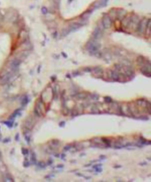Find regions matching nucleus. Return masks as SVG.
Instances as JSON below:
<instances>
[{
	"mask_svg": "<svg viewBox=\"0 0 151 182\" xmlns=\"http://www.w3.org/2000/svg\"><path fill=\"white\" fill-rule=\"evenodd\" d=\"M87 48H88L89 52H90L91 53L95 54V53H96L97 52H99V50H100V43L98 42V40L94 39V40H92V41H91L90 43H89V46L87 47Z\"/></svg>",
	"mask_w": 151,
	"mask_h": 182,
	"instance_id": "1",
	"label": "nucleus"
},
{
	"mask_svg": "<svg viewBox=\"0 0 151 182\" xmlns=\"http://www.w3.org/2000/svg\"><path fill=\"white\" fill-rule=\"evenodd\" d=\"M147 20L146 18L142 19L141 21H139L137 27H136V30H137V32L139 34H143L144 32L146 31V30H147V29H146V28H147Z\"/></svg>",
	"mask_w": 151,
	"mask_h": 182,
	"instance_id": "2",
	"label": "nucleus"
},
{
	"mask_svg": "<svg viewBox=\"0 0 151 182\" xmlns=\"http://www.w3.org/2000/svg\"><path fill=\"white\" fill-rule=\"evenodd\" d=\"M111 18L108 15H104L102 18V26L104 29H109L111 27Z\"/></svg>",
	"mask_w": 151,
	"mask_h": 182,
	"instance_id": "3",
	"label": "nucleus"
},
{
	"mask_svg": "<svg viewBox=\"0 0 151 182\" xmlns=\"http://www.w3.org/2000/svg\"><path fill=\"white\" fill-rule=\"evenodd\" d=\"M21 62H22V61H21L20 59H14V61H12V62H11V69H12L13 72L17 70L18 68L20 67Z\"/></svg>",
	"mask_w": 151,
	"mask_h": 182,
	"instance_id": "4",
	"label": "nucleus"
},
{
	"mask_svg": "<svg viewBox=\"0 0 151 182\" xmlns=\"http://www.w3.org/2000/svg\"><path fill=\"white\" fill-rule=\"evenodd\" d=\"M101 36H102V31H101V30H100V28H97L96 30H94V32H93V34H92V37H93L94 39H96V40H99L101 37Z\"/></svg>",
	"mask_w": 151,
	"mask_h": 182,
	"instance_id": "5",
	"label": "nucleus"
},
{
	"mask_svg": "<svg viewBox=\"0 0 151 182\" xmlns=\"http://www.w3.org/2000/svg\"><path fill=\"white\" fill-rule=\"evenodd\" d=\"M110 77H111V79H113V80H119V74H118L117 72H116V71H111L110 72Z\"/></svg>",
	"mask_w": 151,
	"mask_h": 182,
	"instance_id": "6",
	"label": "nucleus"
},
{
	"mask_svg": "<svg viewBox=\"0 0 151 182\" xmlns=\"http://www.w3.org/2000/svg\"><path fill=\"white\" fill-rule=\"evenodd\" d=\"M92 72H93V74L95 75V76H101V75L103 74V70H102V69H100V68H95V69H93Z\"/></svg>",
	"mask_w": 151,
	"mask_h": 182,
	"instance_id": "7",
	"label": "nucleus"
},
{
	"mask_svg": "<svg viewBox=\"0 0 151 182\" xmlns=\"http://www.w3.org/2000/svg\"><path fill=\"white\" fill-rule=\"evenodd\" d=\"M34 113H35V115L37 116H38V117H40V116H42V113H41V108H40V107L38 106V105H37L35 108V111H34Z\"/></svg>",
	"mask_w": 151,
	"mask_h": 182,
	"instance_id": "8",
	"label": "nucleus"
},
{
	"mask_svg": "<svg viewBox=\"0 0 151 182\" xmlns=\"http://www.w3.org/2000/svg\"><path fill=\"white\" fill-rule=\"evenodd\" d=\"M5 181H6V182H13L14 181V178H12V177H10L9 175H6V177H5Z\"/></svg>",
	"mask_w": 151,
	"mask_h": 182,
	"instance_id": "9",
	"label": "nucleus"
},
{
	"mask_svg": "<svg viewBox=\"0 0 151 182\" xmlns=\"http://www.w3.org/2000/svg\"><path fill=\"white\" fill-rule=\"evenodd\" d=\"M107 2H108V0H100V6H106Z\"/></svg>",
	"mask_w": 151,
	"mask_h": 182,
	"instance_id": "10",
	"label": "nucleus"
},
{
	"mask_svg": "<svg viewBox=\"0 0 151 182\" xmlns=\"http://www.w3.org/2000/svg\"><path fill=\"white\" fill-rule=\"evenodd\" d=\"M28 101H29V99H28V98H24L23 100H22V106H25V105H27Z\"/></svg>",
	"mask_w": 151,
	"mask_h": 182,
	"instance_id": "11",
	"label": "nucleus"
},
{
	"mask_svg": "<svg viewBox=\"0 0 151 182\" xmlns=\"http://www.w3.org/2000/svg\"><path fill=\"white\" fill-rule=\"evenodd\" d=\"M48 13V10H47L46 7H42V14H46Z\"/></svg>",
	"mask_w": 151,
	"mask_h": 182,
	"instance_id": "12",
	"label": "nucleus"
},
{
	"mask_svg": "<svg viewBox=\"0 0 151 182\" xmlns=\"http://www.w3.org/2000/svg\"><path fill=\"white\" fill-rule=\"evenodd\" d=\"M39 166H41L42 168H45V162H39Z\"/></svg>",
	"mask_w": 151,
	"mask_h": 182,
	"instance_id": "13",
	"label": "nucleus"
},
{
	"mask_svg": "<svg viewBox=\"0 0 151 182\" xmlns=\"http://www.w3.org/2000/svg\"><path fill=\"white\" fill-rule=\"evenodd\" d=\"M22 151H23V153H24V155H28V153H29V150L28 149H22Z\"/></svg>",
	"mask_w": 151,
	"mask_h": 182,
	"instance_id": "14",
	"label": "nucleus"
}]
</instances>
